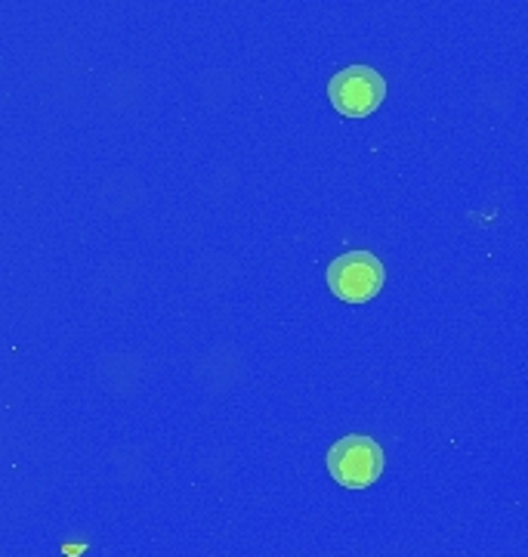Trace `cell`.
<instances>
[{
  "label": "cell",
  "mask_w": 528,
  "mask_h": 557,
  "mask_svg": "<svg viewBox=\"0 0 528 557\" xmlns=\"http://www.w3.org/2000/svg\"><path fill=\"white\" fill-rule=\"evenodd\" d=\"M384 282H387V270L372 251H347L334 258L328 267V288L347 304H365L377 298Z\"/></svg>",
  "instance_id": "obj_2"
},
{
  "label": "cell",
  "mask_w": 528,
  "mask_h": 557,
  "mask_svg": "<svg viewBox=\"0 0 528 557\" xmlns=\"http://www.w3.org/2000/svg\"><path fill=\"white\" fill-rule=\"evenodd\" d=\"M328 97L340 115L365 119L380 109V102L387 97V81L380 78V72H374L372 65H350L328 81Z\"/></svg>",
  "instance_id": "obj_3"
},
{
  "label": "cell",
  "mask_w": 528,
  "mask_h": 557,
  "mask_svg": "<svg viewBox=\"0 0 528 557\" xmlns=\"http://www.w3.org/2000/svg\"><path fill=\"white\" fill-rule=\"evenodd\" d=\"M328 471L347 490H365L384 474V449L365 434H350L328 449Z\"/></svg>",
  "instance_id": "obj_1"
}]
</instances>
